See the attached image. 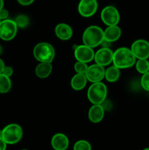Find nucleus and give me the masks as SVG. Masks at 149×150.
<instances>
[{
	"instance_id": "obj_22",
	"label": "nucleus",
	"mask_w": 149,
	"mask_h": 150,
	"mask_svg": "<svg viewBox=\"0 0 149 150\" xmlns=\"http://www.w3.org/2000/svg\"><path fill=\"white\" fill-rule=\"evenodd\" d=\"M14 21L18 27L20 28V29H24V28L27 27L29 24V21H30L29 18L23 14H20L16 16Z\"/></svg>"
},
{
	"instance_id": "obj_11",
	"label": "nucleus",
	"mask_w": 149,
	"mask_h": 150,
	"mask_svg": "<svg viewBox=\"0 0 149 150\" xmlns=\"http://www.w3.org/2000/svg\"><path fill=\"white\" fill-rule=\"evenodd\" d=\"M85 75L87 78L88 81H90L91 83L100 82L105 79V67H102V66L95 63V64L89 66Z\"/></svg>"
},
{
	"instance_id": "obj_29",
	"label": "nucleus",
	"mask_w": 149,
	"mask_h": 150,
	"mask_svg": "<svg viewBox=\"0 0 149 150\" xmlns=\"http://www.w3.org/2000/svg\"><path fill=\"white\" fill-rule=\"evenodd\" d=\"M18 2L22 6L31 5L34 1V0H17Z\"/></svg>"
},
{
	"instance_id": "obj_30",
	"label": "nucleus",
	"mask_w": 149,
	"mask_h": 150,
	"mask_svg": "<svg viewBox=\"0 0 149 150\" xmlns=\"http://www.w3.org/2000/svg\"><path fill=\"white\" fill-rule=\"evenodd\" d=\"M7 145V144L6 143L5 141L2 138H0V150H6Z\"/></svg>"
},
{
	"instance_id": "obj_35",
	"label": "nucleus",
	"mask_w": 149,
	"mask_h": 150,
	"mask_svg": "<svg viewBox=\"0 0 149 150\" xmlns=\"http://www.w3.org/2000/svg\"><path fill=\"white\" fill-rule=\"evenodd\" d=\"M143 150H149V147L148 148H145V149H144Z\"/></svg>"
},
{
	"instance_id": "obj_23",
	"label": "nucleus",
	"mask_w": 149,
	"mask_h": 150,
	"mask_svg": "<svg viewBox=\"0 0 149 150\" xmlns=\"http://www.w3.org/2000/svg\"><path fill=\"white\" fill-rule=\"evenodd\" d=\"M91 145L86 140H79L74 143L73 150H91Z\"/></svg>"
},
{
	"instance_id": "obj_16",
	"label": "nucleus",
	"mask_w": 149,
	"mask_h": 150,
	"mask_svg": "<svg viewBox=\"0 0 149 150\" xmlns=\"http://www.w3.org/2000/svg\"><path fill=\"white\" fill-rule=\"evenodd\" d=\"M121 36V29L118 25L108 26L104 30V37L105 40L113 42L118 40Z\"/></svg>"
},
{
	"instance_id": "obj_34",
	"label": "nucleus",
	"mask_w": 149,
	"mask_h": 150,
	"mask_svg": "<svg viewBox=\"0 0 149 150\" xmlns=\"http://www.w3.org/2000/svg\"><path fill=\"white\" fill-rule=\"evenodd\" d=\"M0 138H2V130H0Z\"/></svg>"
},
{
	"instance_id": "obj_19",
	"label": "nucleus",
	"mask_w": 149,
	"mask_h": 150,
	"mask_svg": "<svg viewBox=\"0 0 149 150\" xmlns=\"http://www.w3.org/2000/svg\"><path fill=\"white\" fill-rule=\"evenodd\" d=\"M120 76H121V69L117 67L116 66H110L105 70V79L110 83L116 82L119 79Z\"/></svg>"
},
{
	"instance_id": "obj_3",
	"label": "nucleus",
	"mask_w": 149,
	"mask_h": 150,
	"mask_svg": "<svg viewBox=\"0 0 149 150\" xmlns=\"http://www.w3.org/2000/svg\"><path fill=\"white\" fill-rule=\"evenodd\" d=\"M55 49L51 44L46 42H39L33 49L34 57L39 62L52 63L55 57Z\"/></svg>"
},
{
	"instance_id": "obj_31",
	"label": "nucleus",
	"mask_w": 149,
	"mask_h": 150,
	"mask_svg": "<svg viewBox=\"0 0 149 150\" xmlns=\"http://www.w3.org/2000/svg\"><path fill=\"white\" fill-rule=\"evenodd\" d=\"M5 66V63H4V60H3L2 59L0 58V73H2Z\"/></svg>"
},
{
	"instance_id": "obj_8",
	"label": "nucleus",
	"mask_w": 149,
	"mask_h": 150,
	"mask_svg": "<svg viewBox=\"0 0 149 150\" xmlns=\"http://www.w3.org/2000/svg\"><path fill=\"white\" fill-rule=\"evenodd\" d=\"M130 49L137 59L149 58V42L145 40H135L131 44Z\"/></svg>"
},
{
	"instance_id": "obj_27",
	"label": "nucleus",
	"mask_w": 149,
	"mask_h": 150,
	"mask_svg": "<svg viewBox=\"0 0 149 150\" xmlns=\"http://www.w3.org/2000/svg\"><path fill=\"white\" fill-rule=\"evenodd\" d=\"M9 17V11L7 10V9H1L0 10V19L1 21L5 20V19H7Z\"/></svg>"
},
{
	"instance_id": "obj_20",
	"label": "nucleus",
	"mask_w": 149,
	"mask_h": 150,
	"mask_svg": "<svg viewBox=\"0 0 149 150\" xmlns=\"http://www.w3.org/2000/svg\"><path fill=\"white\" fill-rule=\"evenodd\" d=\"M12 88V81L10 77L0 73V94H7Z\"/></svg>"
},
{
	"instance_id": "obj_7",
	"label": "nucleus",
	"mask_w": 149,
	"mask_h": 150,
	"mask_svg": "<svg viewBox=\"0 0 149 150\" xmlns=\"http://www.w3.org/2000/svg\"><path fill=\"white\" fill-rule=\"evenodd\" d=\"M100 17L102 22L108 26L118 25L120 21L119 12L116 7L112 5L104 7L101 11Z\"/></svg>"
},
{
	"instance_id": "obj_28",
	"label": "nucleus",
	"mask_w": 149,
	"mask_h": 150,
	"mask_svg": "<svg viewBox=\"0 0 149 150\" xmlns=\"http://www.w3.org/2000/svg\"><path fill=\"white\" fill-rule=\"evenodd\" d=\"M101 105H102V107L104 108L105 111H109V110H110L111 108H112V104L110 103V101L107 100H105Z\"/></svg>"
},
{
	"instance_id": "obj_10",
	"label": "nucleus",
	"mask_w": 149,
	"mask_h": 150,
	"mask_svg": "<svg viewBox=\"0 0 149 150\" xmlns=\"http://www.w3.org/2000/svg\"><path fill=\"white\" fill-rule=\"evenodd\" d=\"M98 2L96 0H80L77 7L78 13L82 17L90 18L96 13Z\"/></svg>"
},
{
	"instance_id": "obj_25",
	"label": "nucleus",
	"mask_w": 149,
	"mask_h": 150,
	"mask_svg": "<svg viewBox=\"0 0 149 150\" xmlns=\"http://www.w3.org/2000/svg\"><path fill=\"white\" fill-rule=\"evenodd\" d=\"M140 84L143 89L149 92V72L143 74L140 79Z\"/></svg>"
},
{
	"instance_id": "obj_12",
	"label": "nucleus",
	"mask_w": 149,
	"mask_h": 150,
	"mask_svg": "<svg viewBox=\"0 0 149 150\" xmlns=\"http://www.w3.org/2000/svg\"><path fill=\"white\" fill-rule=\"evenodd\" d=\"M113 53V51L110 48L102 47L95 53L93 60L96 64H99L102 67H105L112 62Z\"/></svg>"
},
{
	"instance_id": "obj_18",
	"label": "nucleus",
	"mask_w": 149,
	"mask_h": 150,
	"mask_svg": "<svg viewBox=\"0 0 149 150\" xmlns=\"http://www.w3.org/2000/svg\"><path fill=\"white\" fill-rule=\"evenodd\" d=\"M53 71L51 63L39 62L35 68V74L39 79H46L51 76Z\"/></svg>"
},
{
	"instance_id": "obj_24",
	"label": "nucleus",
	"mask_w": 149,
	"mask_h": 150,
	"mask_svg": "<svg viewBox=\"0 0 149 150\" xmlns=\"http://www.w3.org/2000/svg\"><path fill=\"white\" fill-rule=\"evenodd\" d=\"M88 67H89V66H88L87 63L82 62L79 61L76 62L74 65V71L76 72V73H83V74H85Z\"/></svg>"
},
{
	"instance_id": "obj_4",
	"label": "nucleus",
	"mask_w": 149,
	"mask_h": 150,
	"mask_svg": "<svg viewBox=\"0 0 149 150\" xmlns=\"http://www.w3.org/2000/svg\"><path fill=\"white\" fill-rule=\"evenodd\" d=\"M108 95V88L102 81L92 83L87 91L89 100L93 105L102 104L106 100Z\"/></svg>"
},
{
	"instance_id": "obj_26",
	"label": "nucleus",
	"mask_w": 149,
	"mask_h": 150,
	"mask_svg": "<svg viewBox=\"0 0 149 150\" xmlns=\"http://www.w3.org/2000/svg\"><path fill=\"white\" fill-rule=\"evenodd\" d=\"M13 72L14 71H13V67H10V66H5L2 73L4 75H5V76H8V77L10 78L13 75Z\"/></svg>"
},
{
	"instance_id": "obj_14",
	"label": "nucleus",
	"mask_w": 149,
	"mask_h": 150,
	"mask_svg": "<svg viewBox=\"0 0 149 150\" xmlns=\"http://www.w3.org/2000/svg\"><path fill=\"white\" fill-rule=\"evenodd\" d=\"M55 35L61 40H69L73 35V31L71 26L65 23H60L55 27Z\"/></svg>"
},
{
	"instance_id": "obj_13",
	"label": "nucleus",
	"mask_w": 149,
	"mask_h": 150,
	"mask_svg": "<svg viewBox=\"0 0 149 150\" xmlns=\"http://www.w3.org/2000/svg\"><path fill=\"white\" fill-rule=\"evenodd\" d=\"M51 146L54 150H67L70 146V140L64 133H56L51 139Z\"/></svg>"
},
{
	"instance_id": "obj_1",
	"label": "nucleus",
	"mask_w": 149,
	"mask_h": 150,
	"mask_svg": "<svg viewBox=\"0 0 149 150\" xmlns=\"http://www.w3.org/2000/svg\"><path fill=\"white\" fill-rule=\"evenodd\" d=\"M113 65L119 69L130 68L136 63V57L130 48L121 47L113 53Z\"/></svg>"
},
{
	"instance_id": "obj_2",
	"label": "nucleus",
	"mask_w": 149,
	"mask_h": 150,
	"mask_svg": "<svg viewBox=\"0 0 149 150\" xmlns=\"http://www.w3.org/2000/svg\"><path fill=\"white\" fill-rule=\"evenodd\" d=\"M82 39L84 45L92 48H96L100 45L105 39L104 30L99 26L92 25L85 29Z\"/></svg>"
},
{
	"instance_id": "obj_9",
	"label": "nucleus",
	"mask_w": 149,
	"mask_h": 150,
	"mask_svg": "<svg viewBox=\"0 0 149 150\" xmlns=\"http://www.w3.org/2000/svg\"><path fill=\"white\" fill-rule=\"evenodd\" d=\"M94 54L93 48L84 44L77 45L74 51V55L77 61L85 63H89L93 60Z\"/></svg>"
},
{
	"instance_id": "obj_6",
	"label": "nucleus",
	"mask_w": 149,
	"mask_h": 150,
	"mask_svg": "<svg viewBox=\"0 0 149 150\" xmlns=\"http://www.w3.org/2000/svg\"><path fill=\"white\" fill-rule=\"evenodd\" d=\"M18 27L14 20L5 19L0 22V38L4 41H10L15 38Z\"/></svg>"
},
{
	"instance_id": "obj_5",
	"label": "nucleus",
	"mask_w": 149,
	"mask_h": 150,
	"mask_svg": "<svg viewBox=\"0 0 149 150\" xmlns=\"http://www.w3.org/2000/svg\"><path fill=\"white\" fill-rule=\"evenodd\" d=\"M23 130L21 126L15 123L7 125L2 129V139L7 144H15L22 139Z\"/></svg>"
},
{
	"instance_id": "obj_36",
	"label": "nucleus",
	"mask_w": 149,
	"mask_h": 150,
	"mask_svg": "<svg viewBox=\"0 0 149 150\" xmlns=\"http://www.w3.org/2000/svg\"><path fill=\"white\" fill-rule=\"evenodd\" d=\"M21 150H28V149H21Z\"/></svg>"
},
{
	"instance_id": "obj_33",
	"label": "nucleus",
	"mask_w": 149,
	"mask_h": 150,
	"mask_svg": "<svg viewBox=\"0 0 149 150\" xmlns=\"http://www.w3.org/2000/svg\"><path fill=\"white\" fill-rule=\"evenodd\" d=\"M2 52H3V48H2V46L0 45V56L2 54Z\"/></svg>"
},
{
	"instance_id": "obj_15",
	"label": "nucleus",
	"mask_w": 149,
	"mask_h": 150,
	"mask_svg": "<svg viewBox=\"0 0 149 150\" xmlns=\"http://www.w3.org/2000/svg\"><path fill=\"white\" fill-rule=\"evenodd\" d=\"M105 113V109L101 104H95L92 105V106L89 108L88 116L90 122L97 124L103 120Z\"/></svg>"
},
{
	"instance_id": "obj_21",
	"label": "nucleus",
	"mask_w": 149,
	"mask_h": 150,
	"mask_svg": "<svg viewBox=\"0 0 149 150\" xmlns=\"http://www.w3.org/2000/svg\"><path fill=\"white\" fill-rule=\"evenodd\" d=\"M135 67L137 71L140 74L149 72V62L148 59H140L135 63Z\"/></svg>"
},
{
	"instance_id": "obj_17",
	"label": "nucleus",
	"mask_w": 149,
	"mask_h": 150,
	"mask_svg": "<svg viewBox=\"0 0 149 150\" xmlns=\"http://www.w3.org/2000/svg\"><path fill=\"white\" fill-rule=\"evenodd\" d=\"M88 79L83 73H76L72 76L70 81L72 88L75 91H80L86 87Z\"/></svg>"
},
{
	"instance_id": "obj_32",
	"label": "nucleus",
	"mask_w": 149,
	"mask_h": 150,
	"mask_svg": "<svg viewBox=\"0 0 149 150\" xmlns=\"http://www.w3.org/2000/svg\"><path fill=\"white\" fill-rule=\"evenodd\" d=\"M4 0H0V10L4 8Z\"/></svg>"
},
{
	"instance_id": "obj_37",
	"label": "nucleus",
	"mask_w": 149,
	"mask_h": 150,
	"mask_svg": "<svg viewBox=\"0 0 149 150\" xmlns=\"http://www.w3.org/2000/svg\"><path fill=\"white\" fill-rule=\"evenodd\" d=\"M0 22H1V19H0Z\"/></svg>"
}]
</instances>
